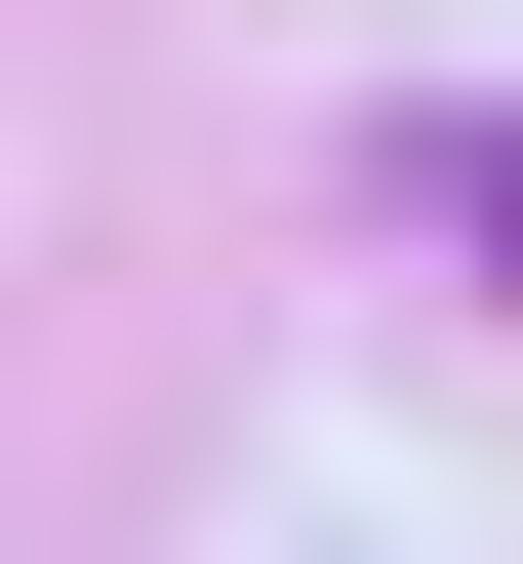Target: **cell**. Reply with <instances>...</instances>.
<instances>
[{"label":"cell","instance_id":"obj_1","mask_svg":"<svg viewBox=\"0 0 523 564\" xmlns=\"http://www.w3.org/2000/svg\"><path fill=\"white\" fill-rule=\"evenodd\" d=\"M403 242H483V282H523V121H443V162H403Z\"/></svg>","mask_w":523,"mask_h":564}]
</instances>
